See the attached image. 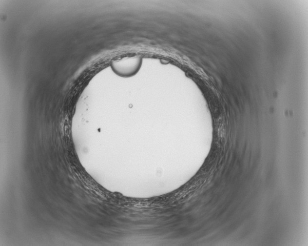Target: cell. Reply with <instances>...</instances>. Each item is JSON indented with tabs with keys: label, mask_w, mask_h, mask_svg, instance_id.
Returning a JSON list of instances; mask_svg holds the SVG:
<instances>
[{
	"label": "cell",
	"mask_w": 308,
	"mask_h": 246,
	"mask_svg": "<svg viewBox=\"0 0 308 246\" xmlns=\"http://www.w3.org/2000/svg\"><path fill=\"white\" fill-rule=\"evenodd\" d=\"M141 59L139 57H132L113 62V70L122 77H129L135 74L139 69Z\"/></svg>",
	"instance_id": "6da1fadb"
}]
</instances>
